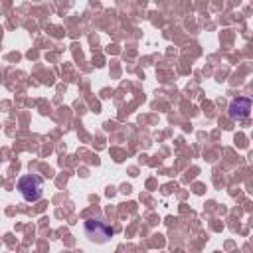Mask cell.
<instances>
[{
	"label": "cell",
	"instance_id": "cell-1",
	"mask_svg": "<svg viewBox=\"0 0 253 253\" xmlns=\"http://www.w3.org/2000/svg\"><path fill=\"white\" fill-rule=\"evenodd\" d=\"M18 192L26 202H38L43 196V180L38 174H24L18 180Z\"/></svg>",
	"mask_w": 253,
	"mask_h": 253
},
{
	"label": "cell",
	"instance_id": "cell-2",
	"mask_svg": "<svg viewBox=\"0 0 253 253\" xmlns=\"http://www.w3.org/2000/svg\"><path fill=\"white\" fill-rule=\"evenodd\" d=\"M83 229H85V235L89 237V241H95V243H107L113 235V229L103 219H87Z\"/></svg>",
	"mask_w": 253,
	"mask_h": 253
},
{
	"label": "cell",
	"instance_id": "cell-3",
	"mask_svg": "<svg viewBox=\"0 0 253 253\" xmlns=\"http://www.w3.org/2000/svg\"><path fill=\"white\" fill-rule=\"evenodd\" d=\"M251 113V99L249 97H237L231 101L229 105V117L235 121H243L247 119Z\"/></svg>",
	"mask_w": 253,
	"mask_h": 253
}]
</instances>
